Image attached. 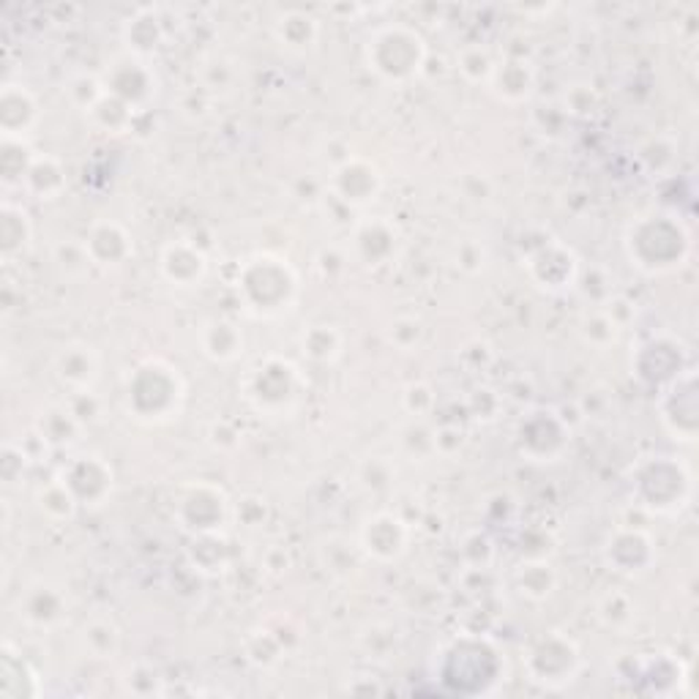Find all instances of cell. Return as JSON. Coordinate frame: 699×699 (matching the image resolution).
Returning a JSON list of instances; mask_svg holds the SVG:
<instances>
[{
	"label": "cell",
	"instance_id": "2",
	"mask_svg": "<svg viewBox=\"0 0 699 699\" xmlns=\"http://www.w3.org/2000/svg\"><path fill=\"white\" fill-rule=\"evenodd\" d=\"M181 399H184V383L162 361H148L134 372V380L129 383V404L140 419L148 421H164L178 410Z\"/></svg>",
	"mask_w": 699,
	"mask_h": 699
},
{
	"label": "cell",
	"instance_id": "1",
	"mask_svg": "<svg viewBox=\"0 0 699 699\" xmlns=\"http://www.w3.org/2000/svg\"><path fill=\"white\" fill-rule=\"evenodd\" d=\"M426 61V44L419 31L408 25L380 28L367 41V63L380 80L408 85L421 74Z\"/></svg>",
	"mask_w": 699,
	"mask_h": 699
},
{
	"label": "cell",
	"instance_id": "12",
	"mask_svg": "<svg viewBox=\"0 0 699 699\" xmlns=\"http://www.w3.org/2000/svg\"><path fill=\"white\" fill-rule=\"evenodd\" d=\"M244 348V337L230 322H210L205 331V352L216 361H230Z\"/></svg>",
	"mask_w": 699,
	"mask_h": 699
},
{
	"label": "cell",
	"instance_id": "5",
	"mask_svg": "<svg viewBox=\"0 0 699 699\" xmlns=\"http://www.w3.org/2000/svg\"><path fill=\"white\" fill-rule=\"evenodd\" d=\"M363 546H367L369 555L380 557V561H393L408 546V527L393 514L374 516L363 527Z\"/></svg>",
	"mask_w": 699,
	"mask_h": 699
},
{
	"label": "cell",
	"instance_id": "7",
	"mask_svg": "<svg viewBox=\"0 0 699 699\" xmlns=\"http://www.w3.org/2000/svg\"><path fill=\"white\" fill-rule=\"evenodd\" d=\"M162 271L173 285L192 287L208 271L205 255L189 244H173L164 249L162 255Z\"/></svg>",
	"mask_w": 699,
	"mask_h": 699
},
{
	"label": "cell",
	"instance_id": "11",
	"mask_svg": "<svg viewBox=\"0 0 699 699\" xmlns=\"http://www.w3.org/2000/svg\"><path fill=\"white\" fill-rule=\"evenodd\" d=\"M317 31H320V25H317L315 17L307 14V11H287V14L276 22V37L285 41L287 47H292V50L309 47L311 41L317 39Z\"/></svg>",
	"mask_w": 699,
	"mask_h": 699
},
{
	"label": "cell",
	"instance_id": "8",
	"mask_svg": "<svg viewBox=\"0 0 699 699\" xmlns=\"http://www.w3.org/2000/svg\"><path fill=\"white\" fill-rule=\"evenodd\" d=\"M88 257L99 266H121L129 255H132V240L123 233V227L104 222V225L93 227L91 238L85 244Z\"/></svg>",
	"mask_w": 699,
	"mask_h": 699
},
{
	"label": "cell",
	"instance_id": "4",
	"mask_svg": "<svg viewBox=\"0 0 699 699\" xmlns=\"http://www.w3.org/2000/svg\"><path fill=\"white\" fill-rule=\"evenodd\" d=\"M61 481L72 490L80 505H99L113 492V467L99 456H80L63 470Z\"/></svg>",
	"mask_w": 699,
	"mask_h": 699
},
{
	"label": "cell",
	"instance_id": "9",
	"mask_svg": "<svg viewBox=\"0 0 699 699\" xmlns=\"http://www.w3.org/2000/svg\"><path fill=\"white\" fill-rule=\"evenodd\" d=\"M58 378L78 391H91L93 380L99 378V358L88 345H72L58 356Z\"/></svg>",
	"mask_w": 699,
	"mask_h": 699
},
{
	"label": "cell",
	"instance_id": "10",
	"mask_svg": "<svg viewBox=\"0 0 699 699\" xmlns=\"http://www.w3.org/2000/svg\"><path fill=\"white\" fill-rule=\"evenodd\" d=\"M492 82L497 85V93L508 99V102H522L533 88V69L525 61H505L495 63Z\"/></svg>",
	"mask_w": 699,
	"mask_h": 699
},
{
	"label": "cell",
	"instance_id": "14",
	"mask_svg": "<svg viewBox=\"0 0 699 699\" xmlns=\"http://www.w3.org/2000/svg\"><path fill=\"white\" fill-rule=\"evenodd\" d=\"M339 348H342V337L331 326H315L304 337V352L315 361H331L339 356Z\"/></svg>",
	"mask_w": 699,
	"mask_h": 699
},
{
	"label": "cell",
	"instance_id": "13",
	"mask_svg": "<svg viewBox=\"0 0 699 699\" xmlns=\"http://www.w3.org/2000/svg\"><path fill=\"white\" fill-rule=\"evenodd\" d=\"M25 181L41 199H52L63 189V173L61 167H58V162H52V158H37V162L25 169Z\"/></svg>",
	"mask_w": 699,
	"mask_h": 699
},
{
	"label": "cell",
	"instance_id": "3",
	"mask_svg": "<svg viewBox=\"0 0 699 699\" xmlns=\"http://www.w3.org/2000/svg\"><path fill=\"white\" fill-rule=\"evenodd\" d=\"M244 296L249 307H255L263 315H274L290 304V296L296 292V276L281 260L274 257H257L244 271Z\"/></svg>",
	"mask_w": 699,
	"mask_h": 699
},
{
	"label": "cell",
	"instance_id": "6",
	"mask_svg": "<svg viewBox=\"0 0 699 699\" xmlns=\"http://www.w3.org/2000/svg\"><path fill=\"white\" fill-rule=\"evenodd\" d=\"M337 192L345 203L367 205L380 192V175L372 164L348 162L337 169Z\"/></svg>",
	"mask_w": 699,
	"mask_h": 699
}]
</instances>
